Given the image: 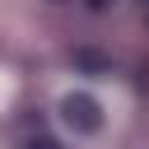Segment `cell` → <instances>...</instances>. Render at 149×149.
Segmentation results:
<instances>
[{
	"mask_svg": "<svg viewBox=\"0 0 149 149\" xmlns=\"http://www.w3.org/2000/svg\"><path fill=\"white\" fill-rule=\"evenodd\" d=\"M33 149H56V144H51V140H42V144H33Z\"/></svg>",
	"mask_w": 149,
	"mask_h": 149,
	"instance_id": "7a4b0ae2",
	"label": "cell"
},
{
	"mask_svg": "<svg viewBox=\"0 0 149 149\" xmlns=\"http://www.w3.org/2000/svg\"><path fill=\"white\" fill-rule=\"evenodd\" d=\"M61 121H65L70 135L88 140V135H98V130L107 126V112H102V102H98L88 88H74V93L61 98Z\"/></svg>",
	"mask_w": 149,
	"mask_h": 149,
	"instance_id": "6da1fadb",
	"label": "cell"
}]
</instances>
